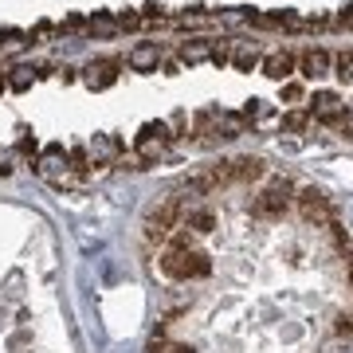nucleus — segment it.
I'll return each instance as SVG.
<instances>
[{
	"label": "nucleus",
	"mask_w": 353,
	"mask_h": 353,
	"mask_svg": "<svg viewBox=\"0 0 353 353\" xmlns=\"http://www.w3.org/2000/svg\"><path fill=\"white\" fill-rule=\"evenodd\" d=\"M338 114H345V102H341V94H334V90H318L314 99H310V118L314 122H334Z\"/></svg>",
	"instance_id": "obj_1"
},
{
	"label": "nucleus",
	"mask_w": 353,
	"mask_h": 353,
	"mask_svg": "<svg viewBox=\"0 0 353 353\" xmlns=\"http://www.w3.org/2000/svg\"><path fill=\"white\" fill-rule=\"evenodd\" d=\"M114 79H118V63H114V59H99V63L83 67V83H87L90 90H106Z\"/></svg>",
	"instance_id": "obj_2"
},
{
	"label": "nucleus",
	"mask_w": 353,
	"mask_h": 353,
	"mask_svg": "<svg viewBox=\"0 0 353 353\" xmlns=\"http://www.w3.org/2000/svg\"><path fill=\"white\" fill-rule=\"evenodd\" d=\"M294 63H299V59H294L290 51H271V55L263 59V75L275 79V83H283V79L294 75Z\"/></svg>",
	"instance_id": "obj_3"
},
{
	"label": "nucleus",
	"mask_w": 353,
	"mask_h": 353,
	"mask_svg": "<svg viewBox=\"0 0 353 353\" xmlns=\"http://www.w3.org/2000/svg\"><path fill=\"white\" fill-rule=\"evenodd\" d=\"M334 71V59H330V51H322V48H310L303 55V75L306 79H322V75H330Z\"/></svg>",
	"instance_id": "obj_4"
},
{
	"label": "nucleus",
	"mask_w": 353,
	"mask_h": 353,
	"mask_svg": "<svg viewBox=\"0 0 353 353\" xmlns=\"http://www.w3.org/2000/svg\"><path fill=\"white\" fill-rule=\"evenodd\" d=\"M157 63H161V48L157 43H138L130 51V67L134 71H157Z\"/></svg>",
	"instance_id": "obj_5"
},
{
	"label": "nucleus",
	"mask_w": 353,
	"mask_h": 353,
	"mask_svg": "<svg viewBox=\"0 0 353 353\" xmlns=\"http://www.w3.org/2000/svg\"><path fill=\"white\" fill-rule=\"evenodd\" d=\"M90 161H118V138H110V134H94V141H90Z\"/></svg>",
	"instance_id": "obj_6"
},
{
	"label": "nucleus",
	"mask_w": 353,
	"mask_h": 353,
	"mask_svg": "<svg viewBox=\"0 0 353 353\" xmlns=\"http://www.w3.org/2000/svg\"><path fill=\"white\" fill-rule=\"evenodd\" d=\"M204 59H212V48L204 43V39H189V43H181V63H204Z\"/></svg>",
	"instance_id": "obj_7"
},
{
	"label": "nucleus",
	"mask_w": 353,
	"mask_h": 353,
	"mask_svg": "<svg viewBox=\"0 0 353 353\" xmlns=\"http://www.w3.org/2000/svg\"><path fill=\"white\" fill-rule=\"evenodd\" d=\"M255 63H259V51L255 48H236L232 51V67H236V71H252Z\"/></svg>",
	"instance_id": "obj_8"
},
{
	"label": "nucleus",
	"mask_w": 353,
	"mask_h": 353,
	"mask_svg": "<svg viewBox=\"0 0 353 353\" xmlns=\"http://www.w3.org/2000/svg\"><path fill=\"white\" fill-rule=\"evenodd\" d=\"M310 126V110H290V114H283V130L287 134H299V130H306Z\"/></svg>",
	"instance_id": "obj_9"
},
{
	"label": "nucleus",
	"mask_w": 353,
	"mask_h": 353,
	"mask_svg": "<svg viewBox=\"0 0 353 353\" xmlns=\"http://www.w3.org/2000/svg\"><path fill=\"white\" fill-rule=\"evenodd\" d=\"M334 75L341 83H353V51H341L338 59H334Z\"/></svg>",
	"instance_id": "obj_10"
},
{
	"label": "nucleus",
	"mask_w": 353,
	"mask_h": 353,
	"mask_svg": "<svg viewBox=\"0 0 353 353\" xmlns=\"http://www.w3.org/2000/svg\"><path fill=\"white\" fill-rule=\"evenodd\" d=\"M28 43H32L28 36H20V32H12V36H4V43H0V55H20V51H24Z\"/></svg>",
	"instance_id": "obj_11"
},
{
	"label": "nucleus",
	"mask_w": 353,
	"mask_h": 353,
	"mask_svg": "<svg viewBox=\"0 0 353 353\" xmlns=\"http://www.w3.org/2000/svg\"><path fill=\"white\" fill-rule=\"evenodd\" d=\"M32 83H36V75H32L28 67H16L12 75H8V87H12V90H28Z\"/></svg>",
	"instance_id": "obj_12"
},
{
	"label": "nucleus",
	"mask_w": 353,
	"mask_h": 353,
	"mask_svg": "<svg viewBox=\"0 0 353 353\" xmlns=\"http://www.w3.org/2000/svg\"><path fill=\"white\" fill-rule=\"evenodd\" d=\"M114 28H118V24H114V20H110L106 12L90 16V32H99V36H114Z\"/></svg>",
	"instance_id": "obj_13"
},
{
	"label": "nucleus",
	"mask_w": 353,
	"mask_h": 353,
	"mask_svg": "<svg viewBox=\"0 0 353 353\" xmlns=\"http://www.w3.org/2000/svg\"><path fill=\"white\" fill-rule=\"evenodd\" d=\"M330 126L338 130L341 138H350V141H353V114H338V118H334Z\"/></svg>",
	"instance_id": "obj_14"
},
{
	"label": "nucleus",
	"mask_w": 353,
	"mask_h": 353,
	"mask_svg": "<svg viewBox=\"0 0 353 353\" xmlns=\"http://www.w3.org/2000/svg\"><path fill=\"white\" fill-rule=\"evenodd\" d=\"M243 118H248V122H259V118H267V102H263V99H252V102H248V110H243Z\"/></svg>",
	"instance_id": "obj_15"
},
{
	"label": "nucleus",
	"mask_w": 353,
	"mask_h": 353,
	"mask_svg": "<svg viewBox=\"0 0 353 353\" xmlns=\"http://www.w3.org/2000/svg\"><path fill=\"white\" fill-rule=\"evenodd\" d=\"M114 24L122 28V32H134V28H141V16H138V12H122Z\"/></svg>",
	"instance_id": "obj_16"
},
{
	"label": "nucleus",
	"mask_w": 353,
	"mask_h": 353,
	"mask_svg": "<svg viewBox=\"0 0 353 353\" xmlns=\"http://www.w3.org/2000/svg\"><path fill=\"white\" fill-rule=\"evenodd\" d=\"M283 99H287V102H299V99H303V87H299V83H287V87H283Z\"/></svg>",
	"instance_id": "obj_17"
},
{
	"label": "nucleus",
	"mask_w": 353,
	"mask_h": 353,
	"mask_svg": "<svg viewBox=\"0 0 353 353\" xmlns=\"http://www.w3.org/2000/svg\"><path fill=\"white\" fill-rule=\"evenodd\" d=\"M338 24H341V28H353V4H345V8H341Z\"/></svg>",
	"instance_id": "obj_18"
},
{
	"label": "nucleus",
	"mask_w": 353,
	"mask_h": 353,
	"mask_svg": "<svg viewBox=\"0 0 353 353\" xmlns=\"http://www.w3.org/2000/svg\"><path fill=\"white\" fill-rule=\"evenodd\" d=\"M20 153H36V138H28L24 134V138H20Z\"/></svg>",
	"instance_id": "obj_19"
},
{
	"label": "nucleus",
	"mask_w": 353,
	"mask_h": 353,
	"mask_svg": "<svg viewBox=\"0 0 353 353\" xmlns=\"http://www.w3.org/2000/svg\"><path fill=\"white\" fill-rule=\"evenodd\" d=\"M0 90H4V83H0Z\"/></svg>",
	"instance_id": "obj_20"
}]
</instances>
